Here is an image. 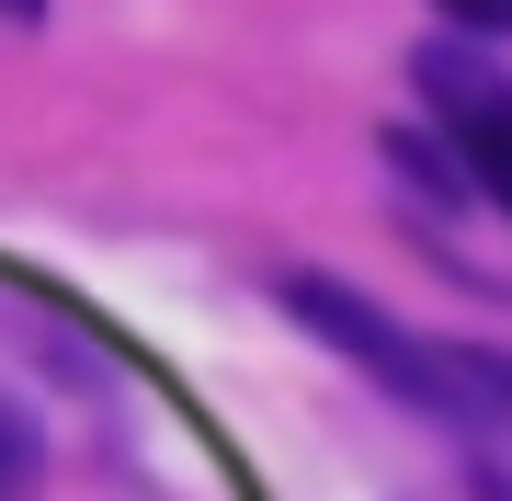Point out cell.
I'll list each match as a JSON object with an SVG mask.
<instances>
[{
  "mask_svg": "<svg viewBox=\"0 0 512 501\" xmlns=\"http://www.w3.org/2000/svg\"><path fill=\"white\" fill-rule=\"evenodd\" d=\"M456 23H478V35H512V0H444Z\"/></svg>",
  "mask_w": 512,
  "mask_h": 501,
  "instance_id": "cell-5",
  "label": "cell"
},
{
  "mask_svg": "<svg viewBox=\"0 0 512 501\" xmlns=\"http://www.w3.org/2000/svg\"><path fill=\"white\" fill-rule=\"evenodd\" d=\"M421 92L444 103V137H456V171L490 205H512V80H490V69H467L456 46H433L421 57Z\"/></svg>",
  "mask_w": 512,
  "mask_h": 501,
  "instance_id": "cell-2",
  "label": "cell"
},
{
  "mask_svg": "<svg viewBox=\"0 0 512 501\" xmlns=\"http://www.w3.org/2000/svg\"><path fill=\"white\" fill-rule=\"evenodd\" d=\"M285 308L308 319L330 353H353L376 388H399L410 410H444V342L399 331V319H387L376 297H353V285H330V274H285Z\"/></svg>",
  "mask_w": 512,
  "mask_h": 501,
  "instance_id": "cell-1",
  "label": "cell"
},
{
  "mask_svg": "<svg viewBox=\"0 0 512 501\" xmlns=\"http://www.w3.org/2000/svg\"><path fill=\"white\" fill-rule=\"evenodd\" d=\"M0 12H35V0H0Z\"/></svg>",
  "mask_w": 512,
  "mask_h": 501,
  "instance_id": "cell-6",
  "label": "cell"
},
{
  "mask_svg": "<svg viewBox=\"0 0 512 501\" xmlns=\"http://www.w3.org/2000/svg\"><path fill=\"white\" fill-rule=\"evenodd\" d=\"M35 479H46V433L23 422L12 399H0V501H23V490H35Z\"/></svg>",
  "mask_w": 512,
  "mask_h": 501,
  "instance_id": "cell-3",
  "label": "cell"
},
{
  "mask_svg": "<svg viewBox=\"0 0 512 501\" xmlns=\"http://www.w3.org/2000/svg\"><path fill=\"white\" fill-rule=\"evenodd\" d=\"M467 490H478V501H512V433H478V456H467Z\"/></svg>",
  "mask_w": 512,
  "mask_h": 501,
  "instance_id": "cell-4",
  "label": "cell"
}]
</instances>
